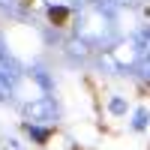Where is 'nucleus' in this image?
Instances as JSON below:
<instances>
[{
  "instance_id": "2",
  "label": "nucleus",
  "mask_w": 150,
  "mask_h": 150,
  "mask_svg": "<svg viewBox=\"0 0 150 150\" xmlns=\"http://www.w3.org/2000/svg\"><path fill=\"white\" fill-rule=\"evenodd\" d=\"M27 129H30V135L36 141H48V138H51V129H36V126H27Z\"/></svg>"
},
{
  "instance_id": "1",
  "label": "nucleus",
  "mask_w": 150,
  "mask_h": 150,
  "mask_svg": "<svg viewBox=\"0 0 150 150\" xmlns=\"http://www.w3.org/2000/svg\"><path fill=\"white\" fill-rule=\"evenodd\" d=\"M69 15H72V12L66 6H51V9H48V18H51V24H57V27H63V24L69 21Z\"/></svg>"
},
{
  "instance_id": "3",
  "label": "nucleus",
  "mask_w": 150,
  "mask_h": 150,
  "mask_svg": "<svg viewBox=\"0 0 150 150\" xmlns=\"http://www.w3.org/2000/svg\"><path fill=\"white\" fill-rule=\"evenodd\" d=\"M147 123V111H138V114H135V129H141Z\"/></svg>"
},
{
  "instance_id": "4",
  "label": "nucleus",
  "mask_w": 150,
  "mask_h": 150,
  "mask_svg": "<svg viewBox=\"0 0 150 150\" xmlns=\"http://www.w3.org/2000/svg\"><path fill=\"white\" fill-rule=\"evenodd\" d=\"M111 111H114V114H123V111H126V105H123V99H114V102H111Z\"/></svg>"
}]
</instances>
